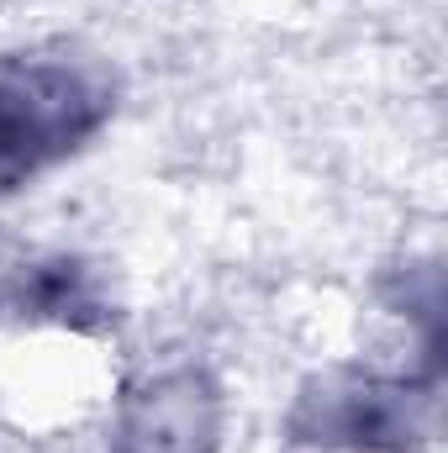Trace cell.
I'll return each mask as SVG.
<instances>
[{
	"instance_id": "6da1fadb",
	"label": "cell",
	"mask_w": 448,
	"mask_h": 453,
	"mask_svg": "<svg viewBox=\"0 0 448 453\" xmlns=\"http://www.w3.org/2000/svg\"><path fill=\"white\" fill-rule=\"evenodd\" d=\"M112 96L69 64H21L0 74V190L21 185L85 132L101 127Z\"/></svg>"
}]
</instances>
